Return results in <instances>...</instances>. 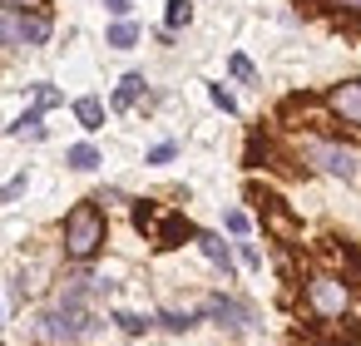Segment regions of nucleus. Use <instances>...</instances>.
<instances>
[{"mask_svg":"<svg viewBox=\"0 0 361 346\" xmlns=\"http://www.w3.org/2000/svg\"><path fill=\"white\" fill-rule=\"evenodd\" d=\"M302 302L317 321H341L351 311V282L336 277V272H312L307 287H302Z\"/></svg>","mask_w":361,"mask_h":346,"instance_id":"2","label":"nucleus"},{"mask_svg":"<svg viewBox=\"0 0 361 346\" xmlns=\"http://www.w3.org/2000/svg\"><path fill=\"white\" fill-rule=\"evenodd\" d=\"M183 237H193L188 218H178V213H159V223H154V242H159V247H178Z\"/></svg>","mask_w":361,"mask_h":346,"instance_id":"9","label":"nucleus"},{"mask_svg":"<svg viewBox=\"0 0 361 346\" xmlns=\"http://www.w3.org/2000/svg\"><path fill=\"white\" fill-rule=\"evenodd\" d=\"M30 331L40 341H55V346H75V341H90L99 331V316L90 307H50L30 321Z\"/></svg>","mask_w":361,"mask_h":346,"instance_id":"1","label":"nucleus"},{"mask_svg":"<svg viewBox=\"0 0 361 346\" xmlns=\"http://www.w3.org/2000/svg\"><path fill=\"white\" fill-rule=\"evenodd\" d=\"M228 70H233V80H243V85H252V80H257V70H252V60H247V55H233V60H228Z\"/></svg>","mask_w":361,"mask_h":346,"instance_id":"20","label":"nucleus"},{"mask_svg":"<svg viewBox=\"0 0 361 346\" xmlns=\"http://www.w3.org/2000/svg\"><path fill=\"white\" fill-rule=\"evenodd\" d=\"M208 94H213V104H218V109H223V114H238V99H233V94H228V89H223V85H213V89H208Z\"/></svg>","mask_w":361,"mask_h":346,"instance_id":"22","label":"nucleus"},{"mask_svg":"<svg viewBox=\"0 0 361 346\" xmlns=\"http://www.w3.org/2000/svg\"><path fill=\"white\" fill-rule=\"evenodd\" d=\"M203 311L223 326V331H233V336H243V331H252L257 326V311L247 307V302H238V297H228V292H218V297H208L203 302Z\"/></svg>","mask_w":361,"mask_h":346,"instance_id":"5","label":"nucleus"},{"mask_svg":"<svg viewBox=\"0 0 361 346\" xmlns=\"http://www.w3.org/2000/svg\"><path fill=\"white\" fill-rule=\"evenodd\" d=\"M50 40V20L45 16H0V45H45Z\"/></svg>","mask_w":361,"mask_h":346,"instance_id":"8","label":"nucleus"},{"mask_svg":"<svg viewBox=\"0 0 361 346\" xmlns=\"http://www.w3.org/2000/svg\"><path fill=\"white\" fill-rule=\"evenodd\" d=\"M292 346H317V341H307V336H297V341H292Z\"/></svg>","mask_w":361,"mask_h":346,"instance_id":"29","label":"nucleus"},{"mask_svg":"<svg viewBox=\"0 0 361 346\" xmlns=\"http://www.w3.org/2000/svg\"><path fill=\"white\" fill-rule=\"evenodd\" d=\"M11 134H25V139H45V124H40V109H30V114H20V119L11 124Z\"/></svg>","mask_w":361,"mask_h":346,"instance_id":"15","label":"nucleus"},{"mask_svg":"<svg viewBox=\"0 0 361 346\" xmlns=\"http://www.w3.org/2000/svg\"><path fill=\"white\" fill-rule=\"evenodd\" d=\"M104 213L94 208V203H75L70 208V218H65V252L75 257V262H90L99 247H104Z\"/></svg>","mask_w":361,"mask_h":346,"instance_id":"3","label":"nucleus"},{"mask_svg":"<svg viewBox=\"0 0 361 346\" xmlns=\"http://www.w3.org/2000/svg\"><path fill=\"white\" fill-rule=\"evenodd\" d=\"M252 203H257V213H262V228L277 237V242H297V218L287 213V203L282 198H272V193H262V188H252Z\"/></svg>","mask_w":361,"mask_h":346,"instance_id":"6","label":"nucleus"},{"mask_svg":"<svg viewBox=\"0 0 361 346\" xmlns=\"http://www.w3.org/2000/svg\"><path fill=\"white\" fill-rule=\"evenodd\" d=\"M326 114H331L336 124H346V129L361 134V80L331 85V89H326Z\"/></svg>","mask_w":361,"mask_h":346,"instance_id":"7","label":"nucleus"},{"mask_svg":"<svg viewBox=\"0 0 361 346\" xmlns=\"http://www.w3.org/2000/svg\"><path fill=\"white\" fill-rule=\"evenodd\" d=\"M104 11H109L114 20H124V16H129V0H104Z\"/></svg>","mask_w":361,"mask_h":346,"instance_id":"28","label":"nucleus"},{"mask_svg":"<svg viewBox=\"0 0 361 346\" xmlns=\"http://www.w3.org/2000/svg\"><path fill=\"white\" fill-rule=\"evenodd\" d=\"M55 104H60V89H55V85H40V89H35V109L45 114V109H55Z\"/></svg>","mask_w":361,"mask_h":346,"instance_id":"21","label":"nucleus"},{"mask_svg":"<svg viewBox=\"0 0 361 346\" xmlns=\"http://www.w3.org/2000/svg\"><path fill=\"white\" fill-rule=\"evenodd\" d=\"M109 45H114V50H134V45H139V25H134V20H114V25H109Z\"/></svg>","mask_w":361,"mask_h":346,"instance_id":"13","label":"nucleus"},{"mask_svg":"<svg viewBox=\"0 0 361 346\" xmlns=\"http://www.w3.org/2000/svg\"><path fill=\"white\" fill-rule=\"evenodd\" d=\"M238 252H243V262H247V267H262V252H257V247H252V242H243V247H238Z\"/></svg>","mask_w":361,"mask_h":346,"instance_id":"26","label":"nucleus"},{"mask_svg":"<svg viewBox=\"0 0 361 346\" xmlns=\"http://www.w3.org/2000/svg\"><path fill=\"white\" fill-rule=\"evenodd\" d=\"M164 20H169V30L188 25V20H193V0H169V11H164Z\"/></svg>","mask_w":361,"mask_h":346,"instance_id":"16","label":"nucleus"},{"mask_svg":"<svg viewBox=\"0 0 361 346\" xmlns=\"http://www.w3.org/2000/svg\"><path fill=\"white\" fill-rule=\"evenodd\" d=\"M198 321V311H159V326L164 331H188Z\"/></svg>","mask_w":361,"mask_h":346,"instance_id":"18","label":"nucleus"},{"mask_svg":"<svg viewBox=\"0 0 361 346\" xmlns=\"http://www.w3.org/2000/svg\"><path fill=\"white\" fill-rule=\"evenodd\" d=\"M223 223H228V233H247V213H238V208H228Z\"/></svg>","mask_w":361,"mask_h":346,"instance_id":"25","label":"nucleus"},{"mask_svg":"<svg viewBox=\"0 0 361 346\" xmlns=\"http://www.w3.org/2000/svg\"><path fill=\"white\" fill-rule=\"evenodd\" d=\"M114 321H119V331H129V336H144L154 321L149 316H139V311H114Z\"/></svg>","mask_w":361,"mask_h":346,"instance_id":"17","label":"nucleus"},{"mask_svg":"<svg viewBox=\"0 0 361 346\" xmlns=\"http://www.w3.org/2000/svg\"><path fill=\"white\" fill-rule=\"evenodd\" d=\"M173 154H178V144H154V149H149V163H169Z\"/></svg>","mask_w":361,"mask_h":346,"instance_id":"24","label":"nucleus"},{"mask_svg":"<svg viewBox=\"0 0 361 346\" xmlns=\"http://www.w3.org/2000/svg\"><path fill=\"white\" fill-rule=\"evenodd\" d=\"M20 193H25V173H20V178H11L6 188H0V203H16Z\"/></svg>","mask_w":361,"mask_h":346,"instance_id":"23","label":"nucleus"},{"mask_svg":"<svg viewBox=\"0 0 361 346\" xmlns=\"http://www.w3.org/2000/svg\"><path fill=\"white\" fill-rule=\"evenodd\" d=\"M302 159H307L312 168L331 173V178H356V173H361V159H356L351 149H341V144H326V139H307V144H302Z\"/></svg>","mask_w":361,"mask_h":346,"instance_id":"4","label":"nucleus"},{"mask_svg":"<svg viewBox=\"0 0 361 346\" xmlns=\"http://www.w3.org/2000/svg\"><path fill=\"white\" fill-rule=\"evenodd\" d=\"M65 163L80 168V173H90V168H99V149H94V144H75V149L65 154Z\"/></svg>","mask_w":361,"mask_h":346,"instance_id":"14","label":"nucleus"},{"mask_svg":"<svg viewBox=\"0 0 361 346\" xmlns=\"http://www.w3.org/2000/svg\"><path fill=\"white\" fill-rule=\"evenodd\" d=\"M139 94H144V75H124L119 89H114V109H134Z\"/></svg>","mask_w":361,"mask_h":346,"instance_id":"11","label":"nucleus"},{"mask_svg":"<svg viewBox=\"0 0 361 346\" xmlns=\"http://www.w3.org/2000/svg\"><path fill=\"white\" fill-rule=\"evenodd\" d=\"M0 6H6L11 16H40V11L50 6V0H0Z\"/></svg>","mask_w":361,"mask_h":346,"instance_id":"19","label":"nucleus"},{"mask_svg":"<svg viewBox=\"0 0 361 346\" xmlns=\"http://www.w3.org/2000/svg\"><path fill=\"white\" fill-rule=\"evenodd\" d=\"M326 6H336L341 16H361V0H326Z\"/></svg>","mask_w":361,"mask_h":346,"instance_id":"27","label":"nucleus"},{"mask_svg":"<svg viewBox=\"0 0 361 346\" xmlns=\"http://www.w3.org/2000/svg\"><path fill=\"white\" fill-rule=\"evenodd\" d=\"M198 247H203V257H208L223 277H233V247H228L218 233H198Z\"/></svg>","mask_w":361,"mask_h":346,"instance_id":"10","label":"nucleus"},{"mask_svg":"<svg viewBox=\"0 0 361 346\" xmlns=\"http://www.w3.org/2000/svg\"><path fill=\"white\" fill-rule=\"evenodd\" d=\"M75 119H80L85 129H104V104H99L94 94H85V99H75Z\"/></svg>","mask_w":361,"mask_h":346,"instance_id":"12","label":"nucleus"}]
</instances>
